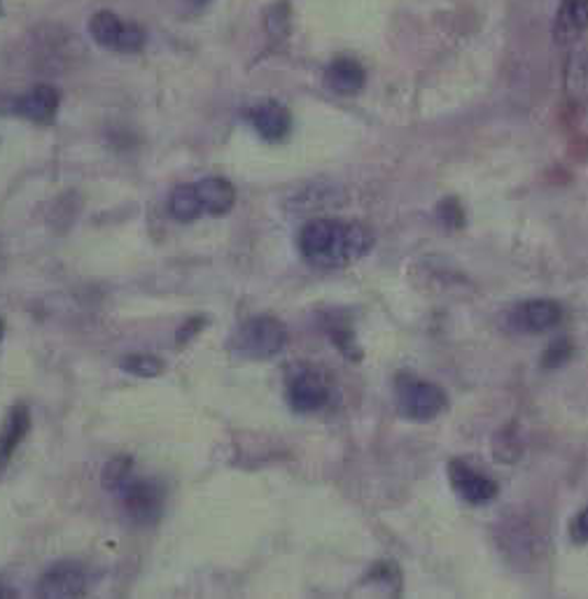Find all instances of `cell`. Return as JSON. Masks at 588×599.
Wrapping results in <instances>:
<instances>
[{
	"instance_id": "16",
	"label": "cell",
	"mask_w": 588,
	"mask_h": 599,
	"mask_svg": "<svg viewBox=\"0 0 588 599\" xmlns=\"http://www.w3.org/2000/svg\"><path fill=\"white\" fill-rule=\"evenodd\" d=\"M169 213L178 222H194L204 215V205H201L196 184L176 187L171 199H169Z\"/></svg>"
},
{
	"instance_id": "8",
	"label": "cell",
	"mask_w": 588,
	"mask_h": 599,
	"mask_svg": "<svg viewBox=\"0 0 588 599\" xmlns=\"http://www.w3.org/2000/svg\"><path fill=\"white\" fill-rule=\"evenodd\" d=\"M38 595L41 597H82L87 592V574L76 563H57L49 567L38 581Z\"/></svg>"
},
{
	"instance_id": "18",
	"label": "cell",
	"mask_w": 588,
	"mask_h": 599,
	"mask_svg": "<svg viewBox=\"0 0 588 599\" xmlns=\"http://www.w3.org/2000/svg\"><path fill=\"white\" fill-rule=\"evenodd\" d=\"M120 366L138 378H157L163 373V362L155 358V354H143V352L126 354V358L120 362Z\"/></svg>"
},
{
	"instance_id": "14",
	"label": "cell",
	"mask_w": 588,
	"mask_h": 599,
	"mask_svg": "<svg viewBox=\"0 0 588 599\" xmlns=\"http://www.w3.org/2000/svg\"><path fill=\"white\" fill-rule=\"evenodd\" d=\"M196 192H199L201 205H204V213L213 217L227 215L236 203V190L227 178H217V176L204 178L201 182H196Z\"/></svg>"
},
{
	"instance_id": "3",
	"label": "cell",
	"mask_w": 588,
	"mask_h": 599,
	"mask_svg": "<svg viewBox=\"0 0 588 599\" xmlns=\"http://www.w3.org/2000/svg\"><path fill=\"white\" fill-rule=\"evenodd\" d=\"M89 35L94 37L97 45L120 54H136L147 43V35L138 24L124 22L122 16L108 10H101L89 19Z\"/></svg>"
},
{
	"instance_id": "22",
	"label": "cell",
	"mask_w": 588,
	"mask_h": 599,
	"mask_svg": "<svg viewBox=\"0 0 588 599\" xmlns=\"http://www.w3.org/2000/svg\"><path fill=\"white\" fill-rule=\"evenodd\" d=\"M0 16H3V0H0Z\"/></svg>"
},
{
	"instance_id": "17",
	"label": "cell",
	"mask_w": 588,
	"mask_h": 599,
	"mask_svg": "<svg viewBox=\"0 0 588 599\" xmlns=\"http://www.w3.org/2000/svg\"><path fill=\"white\" fill-rule=\"evenodd\" d=\"M565 87L569 91V97H575V99L588 97V54L579 52L567 61Z\"/></svg>"
},
{
	"instance_id": "23",
	"label": "cell",
	"mask_w": 588,
	"mask_h": 599,
	"mask_svg": "<svg viewBox=\"0 0 588 599\" xmlns=\"http://www.w3.org/2000/svg\"><path fill=\"white\" fill-rule=\"evenodd\" d=\"M201 3H204V0H201Z\"/></svg>"
},
{
	"instance_id": "6",
	"label": "cell",
	"mask_w": 588,
	"mask_h": 599,
	"mask_svg": "<svg viewBox=\"0 0 588 599\" xmlns=\"http://www.w3.org/2000/svg\"><path fill=\"white\" fill-rule=\"evenodd\" d=\"M449 481L457 497L465 499L467 504H474V507H479V504H486L498 495V485H495V481H490L482 472H474L463 460H453L449 464Z\"/></svg>"
},
{
	"instance_id": "19",
	"label": "cell",
	"mask_w": 588,
	"mask_h": 599,
	"mask_svg": "<svg viewBox=\"0 0 588 599\" xmlns=\"http://www.w3.org/2000/svg\"><path fill=\"white\" fill-rule=\"evenodd\" d=\"M128 476H132V457H115L103 470V483L110 490H117Z\"/></svg>"
},
{
	"instance_id": "13",
	"label": "cell",
	"mask_w": 588,
	"mask_h": 599,
	"mask_svg": "<svg viewBox=\"0 0 588 599\" xmlns=\"http://www.w3.org/2000/svg\"><path fill=\"white\" fill-rule=\"evenodd\" d=\"M31 429V414L24 404H16L10 408V414L0 427V472L10 464L12 455L16 453V448L22 445Z\"/></svg>"
},
{
	"instance_id": "15",
	"label": "cell",
	"mask_w": 588,
	"mask_h": 599,
	"mask_svg": "<svg viewBox=\"0 0 588 599\" xmlns=\"http://www.w3.org/2000/svg\"><path fill=\"white\" fill-rule=\"evenodd\" d=\"M584 31H588V0H561L554 26L558 43H573Z\"/></svg>"
},
{
	"instance_id": "12",
	"label": "cell",
	"mask_w": 588,
	"mask_h": 599,
	"mask_svg": "<svg viewBox=\"0 0 588 599\" xmlns=\"http://www.w3.org/2000/svg\"><path fill=\"white\" fill-rule=\"evenodd\" d=\"M364 68L351 59V56H339L325 70V87L335 91L337 97H355L364 87Z\"/></svg>"
},
{
	"instance_id": "4",
	"label": "cell",
	"mask_w": 588,
	"mask_h": 599,
	"mask_svg": "<svg viewBox=\"0 0 588 599\" xmlns=\"http://www.w3.org/2000/svg\"><path fill=\"white\" fill-rule=\"evenodd\" d=\"M397 406L409 420L428 422L444 414L446 392L430 381L402 378L397 385Z\"/></svg>"
},
{
	"instance_id": "11",
	"label": "cell",
	"mask_w": 588,
	"mask_h": 599,
	"mask_svg": "<svg viewBox=\"0 0 588 599\" xmlns=\"http://www.w3.org/2000/svg\"><path fill=\"white\" fill-rule=\"evenodd\" d=\"M248 120L252 124V128L260 134L264 140H283L290 128H292V117H290V110L281 103L275 101H264L260 105H255L250 112H248Z\"/></svg>"
},
{
	"instance_id": "9",
	"label": "cell",
	"mask_w": 588,
	"mask_h": 599,
	"mask_svg": "<svg viewBox=\"0 0 588 599\" xmlns=\"http://www.w3.org/2000/svg\"><path fill=\"white\" fill-rule=\"evenodd\" d=\"M290 406L297 414H314L329 402V389L316 371H297L287 385Z\"/></svg>"
},
{
	"instance_id": "10",
	"label": "cell",
	"mask_w": 588,
	"mask_h": 599,
	"mask_svg": "<svg viewBox=\"0 0 588 599\" xmlns=\"http://www.w3.org/2000/svg\"><path fill=\"white\" fill-rule=\"evenodd\" d=\"M59 103H61V93L57 87L35 84L33 89L24 93V97H20L12 103V110L14 115H20L29 122L49 124L54 117H57Z\"/></svg>"
},
{
	"instance_id": "2",
	"label": "cell",
	"mask_w": 588,
	"mask_h": 599,
	"mask_svg": "<svg viewBox=\"0 0 588 599\" xmlns=\"http://www.w3.org/2000/svg\"><path fill=\"white\" fill-rule=\"evenodd\" d=\"M287 343V329L271 315H255L238 327L234 336V350L248 360H271L283 352Z\"/></svg>"
},
{
	"instance_id": "21",
	"label": "cell",
	"mask_w": 588,
	"mask_h": 599,
	"mask_svg": "<svg viewBox=\"0 0 588 599\" xmlns=\"http://www.w3.org/2000/svg\"><path fill=\"white\" fill-rule=\"evenodd\" d=\"M3 336H5V320L0 317V341H3Z\"/></svg>"
},
{
	"instance_id": "1",
	"label": "cell",
	"mask_w": 588,
	"mask_h": 599,
	"mask_svg": "<svg viewBox=\"0 0 588 599\" xmlns=\"http://www.w3.org/2000/svg\"><path fill=\"white\" fill-rule=\"evenodd\" d=\"M374 234L360 222L310 219L299 234V250L306 261L323 269H339L370 255Z\"/></svg>"
},
{
	"instance_id": "5",
	"label": "cell",
	"mask_w": 588,
	"mask_h": 599,
	"mask_svg": "<svg viewBox=\"0 0 588 599\" xmlns=\"http://www.w3.org/2000/svg\"><path fill=\"white\" fill-rule=\"evenodd\" d=\"M120 499L126 516L140 525H152L163 511V488L155 481H143L128 476L120 488Z\"/></svg>"
},
{
	"instance_id": "20",
	"label": "cell",
	"mask_w": 588,
	"mask_h": 599,
	"mask_svg": "<svg viewBox=\"0 0 588 599\" xmlns=\"http://www.w3.org/2000/svg\"><path fill=\"white\" fill-rule=\"evenodd\" d=\"M569 536L577 544H588V507L573 520V525H569Z\"/></svg>"
},
{
	"instance_id": "7",
	"label": "cell",
	"mask_w": 588,
	"mask_h": 599,
	"mask_svg": "<svg viewBox=\"0 0 588 599\" xmlns=\"http://www.w3.org/2000/svg\"><path fill=\"white\" fill-rule=\"evenodd\" d=\"M563 317V308L551 298H530L511 313V325L523 334H544L556 329Z\"/></svg>"
}]
</instances>
